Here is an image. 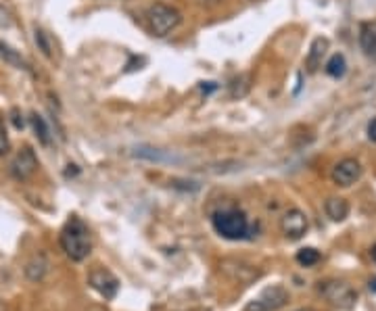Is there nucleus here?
<instances>
[{
    "label": "nucleus",
    "instance_id": "obj_24",
    "mask_svg": "<svg viewBox=\"0 0 376 311\" xmlns=\"http://www.w3.org/2000/svg\"><path fill=\"white\" fill-rule=\"evenodd\" d=\"M295 311H315V310H312V307H301V310H295Z\"/></svg>",
    "mask_w": 376,
    "mask_h": 311
},
{
    "label": "nucleus",
    "instance_id": "obj_10",
    "mask_svg": "<svg viewBox=\"0 0 376 311\" xmlns=\"http://www.w3.org/2000/svg\"><path fill=\"white\" fill-rule=\"evenodd\" d=\"M360 46H362L364 55L376 63V19L362 23V28H360Z\"/></svg>",
    "mask_w": 376,
    "mask_h": 311
},
{
    "label": "nucleus",
    "instance_id": "obj_14",
    "mask_svg": "<svg viewBox=\"0 0 376 311\" xmlns=\"http://www.w3.org/2000/svg\"><path fill=\"white\" fill-rule=\"evenodd\" d=\"M30 122L31 127H33V134H36V138H38V142H40L42 147H51V144H53V134H51V127L44 122V117L38 115V113H31Z\"/></svg>",
    "mask_w": 376,
    "mask_h": 311
},
{
    "label": "nucleus",
    "instance_id": "obj_23",
    "mask_svg": "<svg viewBox=\"0 0 376 311\" xmlns=\"http://www.w3.org/2000/svg\"><path fill=\"white\" fill-rule=\"evenodd\" d=\"M370 288H372V290L376 292V278H375V280H370Z\"/></svg>",
    "mask_w": 376,
    "mask_h": 311
},
{
    "label": "nucleus",
    "instance_id": "obj_3",
    "mask_svg": "<svg viewBox=\"0 0 376 311\" xmlns=\"http://www.w3.org/2000/svg\"><path fill=\"white\" fill-rule=\"evenodd\" d=\"M214 230L221 238L243 241L249 234V219L241 209H224L214 216Z\"/></svg>",
    "mask_w": 376,
    "mask_h": 311
},
{
    "label": "nucleus",
    "instance_id": "obj_12",
    "mask_svg": "<svg viewBox=\"0 0 376 311\" xmlns=\"http://www.w3.org/2000/svg\"><path fill=\"white\" fill-rule=\"evenodd\" d=\"M328 51V40L326 38H315L312 42V48H310V55L306 59V67L310 73H315L320 67H322V59Z\"/></svg>",
    "mask_w": 376,
    "mask_h": 311
},
{
    "label": "nucleus",
    "instance_id": "obj_8",
    "mask_svg": "<svg viewBox=\"0 0 376 311\" xmlns=\"http://www.w3.org/2000/svg\"><path fill=\"white\" fill-rule=\"evenodd\" d=\"M9 172H11V176L17 182L30 180L31 176L38 172V157H36V153L31 151L30 147H24L17 155L13 157V161L9 165Z\"/></svg>",
    "mask_w": 376,
    "mask_h": 311
},
{
    "label": "nucleus",
    "instance_id": "obj_11",
    "mask_svg": "<svg viewBox=\"0 0 376 311\" xmlns=\"http://www.w3.org/2000/svg\"><path fill=\"white\" fill-rule=\"evenodd\" d=\"M349 201L343 196H328L324 203V211L333 221H345L349 216Z\"/></svg>",
    "mask_w": 376,
    "mask_h": 311
},
{
    "label": "nucleus",
    "instance_id": "obj_2",
    "mask_svg": "<svg viewBox=\"0 0 376 311\" xmlns=\"http://www.w3.org/2000/svg\"><path fill=\"white\" fill-rule=\"evenodd\" d=\"M318 295L335 310H353L357 303V290L345 280L318 282Z\"/></svg>",
    "mask_w": 376,
    "mask_h": 311
},
{
    "label": "nucleus",
    "instance_id": "obj_18",
    "mask_svg": "<svg viewBox=\"0 0 376 311\" xmlns=\"http://www.w3.org/2000/svg\"><path fill=\"white\" fill-rule=\"evenodd\" d=\"M33 38H36V44L40 46V51L44 53V57H53V48H51V40H48V33L44 30H40V28H36V33H33Z\"/></svg>",
    "mask_w": 376,
    "mask_h": 311
},
{
    "label": "nucleus",
    "instance_id": "obj_22",
    "mask_svg": "<svg viewBox=\"0 0 376 311\" xmlns=\"http://www.w3.org/2000/svg\"><path fill=\"white\" fill-rule=\"evenodd\" d=\"M370 257H372V261H375V263H376V245H375V247H372V249H370Z\"/></svg>",
    "mask_w": 376,
    "mask_h": 311
},
{
    "label": "nucleus",
    "instance_id": "obj_7",
    "mask_svg": "<svg viewBox=\"0 0 376 311\" xmlns=\"http://www.w3.org/2000/svg\"><path fill=\"white\" fill-rule=\"evenodd\" d=\"M281 230L284 238L288 241H299L308 234L310 230V219L301 209H288L281 218Z\"/></svg>",
    "mask_w": 376,
    "mask_h": 311
},
{
    "label": "nucleus",
    "instance_id": "obj_13",
    "mask_svg": "<svg viewBox=\"0 0 376 311\" xmlns=\"http://www.w3.org/2000/svg\"><path fill=\"white\" fill-rule=\"evenodd\" d=\"M48 259L44 255H33L30 261L26 263V276L30 278L31 282H40L44 280V276L48 274Z\"/></svg>",
    "mask_w": 376,
    "mask_h": 311
},
{
    "label": "nucleus",
    "instance_id": "obj_16",
    "mask_svg": "<svg viewBox=\"0 0 376 311\" xmlns=\"http://www.w3.org/2000/svg\"><path fill=\"white\" fill-rule=\"evenodd\" d=\"M345 71H347V61H345V57L343 55H333L330 57V61L326 63V73L330 75V78H343L345 75Z\"/></svg>",
    "mask_w": 376,
    "mask_h": 311
},
{
    "label": "nucleus",
    "instance_id": "obj_17",
    "mask_svg": "<svg viewBox=\"0 0 376 311\" xmlns=\"http://www.w3.org/2000/svg\"><path fill=\"white\" fill-rule=\"evenodd\" d=\"M320 259H322L320 251H315L313 247H306V249H301L297 253V261H299L301 265H306V268H312Z\"/></svg>",
    "mask_w": 376,
    "mask_h": 311
},
{
    "label": "nucleus",
    "instance_id": "obj_19",
    "mask_svg": "<svg viewBox=\"0 0 376 311\" xmlns=\"http://www.w3.org/2000/svg\"><path fill=\"white\" fill-rule=\"evenodd\" d=\"M11 151V142H9V134H6V127H4V122L0 117V157L9 155Z\"/></svg>",
    "mask_w": 376,
    "mask_h": 311
},
{
    "label": "nucleus",
    "instance_id": "obj_21",
    "mask_svg": "<svg viewBox=\"0 0 376 311\" xmlns=\"http://www.w3.org/2000/svg\"><path fill=\"white\" fill-rule=\"evenodd\" d=\"M368 138H370L372 142H376V117L368 124Z\"/></svg>",
    "mask_w": 376,
    "mask_h": 311
},
{
    "label": "nucleus",
    "instance_id": "obj_15",
    "mask_svg": "<svg viewBox=\"0 0 376 311\" xmlns=\"http://www.w3.org/2000/svg\"><path fill=\"white\" fill-rule=\"evenodd\" d=\"M0 59L2 61H6L9 65H13L15 69H21V71H28V73H31V67L30 63L26 61L17 51H13L9 44H4V42H0Z\"/></svg>",
    "mask_w": 376,
    "mask_h": 311
},
{
    "label": "nucleus",
    "instance_id": "obj_6",
    "mask_svg": "<svg viewBox=\"0 0 376 311\" xmlns=\"http://www.w3.org/2000/svg\"><path fill=\"white\" fill-rule=\"evenodd\" d=\"M364 176V167L357 159L353 157H345L341 159L335 167H333V174H330V180L333 184L339 188H349L353 186L355 182H360Z\"/></svg>",
    "mask_w": 376,
    "mask_h": 311
},
{
    "label": "nucleus",
    "instance_id": "obj_4",
    "mask_svg": "<svg viewBox=\"0 0 376 311\" xmlns=\"http://www.w3.org/2000/svg\"><path fill=\"white\" fill-rule=\"evenodd\" d=\"M147 21H149V30L157 38H165L167 33L176 30L182 23V15L178 9L157 2L153 6H149L147 11Z\"/></svg>",
    "mask_w": 376,
    "mask_h": 311
},
{
    "label": "nucleus",
    "instance_id": "obj_5",
    "mask_svg": "<svg viewBox=\"0 0 376 311\" xmlns=\"http://www.w3.org/2000/svg\"><path fill=\"white\" fill-rule=\"evenodd\" d=\"M288 299H291L288 290L281 284H276V286L266 288L259 297L249 301L245 311H278L288 303Z\"/></svg>",
    "mask_w": 376,
    "mask_h": 311
},
{
    "label": "nucleus",
    "instance_id": "obj_1",
    "mask_svg": "<svg viewBox=\"0 0 376 311\" xmlns=\"http://www.w3.org/2000/svg\"><path fill=\"white\" fill-rule=\"evenodd\" d=\"M61 249L63 253L71 259V261H84L90 253H93V234H90V228L86 226V221L78 216H71V218L65 221L61 230Z\"/></svg>",
    "mask_w": 376,
    "mask_h": 311
},
{
    "label": "nucleus",
    "instance_id": "obj_20",
    "mask_svg": "<svg viewBox=\"0 0 376 311\" xmlns=\"http://www.w3.org/2000/svg\"><path fill=\"white\" fill-rule=\"evenodd\" d=\"M11 120H13V125L17 127V130H24V115H21V111L19 109H13L11 111Z\"/></svg>",
    "mask_w": 376,
    "mask_h": 311
},
{
    "label": "nucleus",
    "instance_id": "obj_9",
    "mask_svg": "<svg viewBox=\"0 0 376 311\" xmlns=\"http://www.w3.org/2000/svg\"><path fill=\"white\" fill-rule=\"evenodd\" d=\"M88 284L93 286L94 290L105 297V299H115L120 292V280L113 272H109L107 268H94L93 272L88 274Z\"/></svg>",
    "mask_w": 376,
    "mask_h": 311
}]
</instances>
